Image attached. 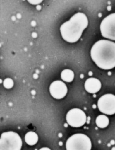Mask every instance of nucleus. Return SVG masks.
Wrapping results in <instances>:
<instances>
[{"label":"nucleus","instance_id":"2eb2a0df","mask_svg":"<svg viewBox=\"0 0 115 150\" xmlns=\"http://www.w3.org/2000/svg\"><path fill=\"white\" fill-rule=\"evenodd\" d=\"M39 150H51V149H49V148L47 147H43V148H41Z\"/></svg>","mask_w":115,"mask_h":150},{"label":"nucleus","instance_id":"39448f33","mask_svg":"<svg viewBox=\"0 0 115 150\" xmlns=\"http://www.w3.org/2000/svg\"><path fill=\"white\" fill-rule=\"evenodd\" d=\"M100 30L103 37L115 41V13L109 15L103 20Z\"/></svg>","mask_w":115,"mask_h":150},{"label":"nucleus","instance_id":"f03ea898","mask_svg":"<svg viewBox=\"0 0 115 150\" xmlns=\"http://www.w3.org/2000/svg\"><path fill=\"white\" fill-rule=\"evenodd\" d=\"M88 24L87 18L84 14L81 13L75 14L69 21L61 26L62 38L68 42H75L80 39Z\"/></svg>","mask_w":115,"mask_h":150},{"label":"nucleus","instance_id":"6ab92c4d","mask_svg":"<svg viewBox=\"0 0 115 150\" xmlns=\"http://www.w3.org/2000/svg\"><path fill=\"white\" fill-rule=\"evenodd\" d=\"M0 150H1V146H0Z\"/></svg>","mask_w":115,"mask_h":150},{"label":"nucleus","instance_id":"0eeeda50","mask_svg":"<svg viewBox=\"0 0 115 150\" xmlns=\"http://www.w3.org/2000/svg\"><path fill=\"white\" fill-rule=\"evenodd\" d=\"M68 123L73 127H80L86 123L87 117L86 114L81 110L78 108L72 109L66 115Z\"/></svg>","mask_w":115,"mask_h":150},{"label":"nucleus","instance_id":"dca6fc26","mask_svg":"<svg viewBox=\"0 0 115 150\" xmlns=\"http://www.w3.org/2000/svg\"><path fill=\"white\" fill-rule=\"evenodd\" d=\"M59 144L60 145H61L62 144V142H60L59 143Z\"/></svg>","mask_w":115,"mask_h":150},{"label":"nucleus","instance_id":"9d476101","mask_svg":"<svg viewBox=\"0 0 115 150\" xmlns=\"http://www.w3.org/2000/svg\"><path fill=\"white\" fill-rule=\"evenodd\" d=\"M25 140L29 145H34L38 140V137L37 133L33 132H29L25 135Z\"/></svg>","mask_w":115,"mask_h":150},{"label":"nucleus","instance_id":"6e6552de","mask_svg":"<svg viewBox=\"0 0 115 150\" xmlns=\"http://www.w3.org/2000/svg\"><path fill=\"white\" fill-rule=\"evenodd\" d=\"M50 92L51 95L55 99H62L67 93V88L64 82L56 81L50 85Z\"/></svg>","mask_w":115,"mask_h":150},{"label":"nucleus","instance_id":"20e7f679","mask_svg":"<svg viewBox=\"0 0 115 150\" xmlns=\"http://www.w3.org/2000/svg\"><path fill=\"white\" fill-rule=\"evenodd\" d=\"M66 150H90L91 142L89 138L82 133L70 137L66 143Z\"/></svg>","mask_w":115,"mask_h":150},{"label":"nucleus","instance_id":"9b49d317","mask_svg":"<svg viewBox=\"0 0 115 150\" xmlns=\"http://www.w3.org/2000/svg\"><path fill=\"white\" fill-rule=\"evenodd\" d=\"M96 123L99 128H105L109 125V118L104 115H100L97 117L96 119Z\"/></svg>","mask_w":115,"mask_h":150},{"label":"nucleus","instance_id":"423d86ee","mask_svg":"<svg viewBox=\"0 0 115 150\" xmlns=\"http://www.w3.org/2000/svg\"><path fill=\"white\" fill-rule=\"evenodd\" d=\"M97 106L99 110L103 114H115V96L111 94L104 95L98 100Z\"/></svg>","mask_w":115,"mask_h":150},{"label":"nucleus","instance_id":"a211bd4d","mask_svg":"<svg viewBox=\"0 0 115 150\" xmlns=\"http://www.w3.org/2000/svg\"><path fill=\"white\" fill-rule=\"evenodd\" d=\"M2 81H1V80H0V83H1V82Z\"/></svg>","mask_w":115,"mask_h":150},{"label":"nucleus","instance_id":"f257e3e1","mask_svg":"<svg viewBox=\"0 0 115 150\" xmlns=\"http://www.w3.org/2000/svg\"><path fill=\"white\" fill-rule=\"evenodd\" d=\"M90 55L98 67L104 70L112 69L115 67V43L100 40L91 48Z\"/></svg>","mask_w":115,"mask_h":150},{"label":"nucleus","instance_id":"ddd939ff","mask_svg":"<svg viewBox=\"0 0 115 150\" xmlns=\"http://www.w3.org/2000/svg\"><path fill=\"white\" fill-rule=\"evenodd\" d=\"M4 86L5 88L9 89L13 87L14 83L13 80L11 79L7 78L4 80L3 82Z\"/></svg>","mask_w":115,"mask_h":150},{"label":"nucleus","instance_id":"1a4fd4ad","mask_svg":"<svg viewBox=\"0 0 115 150\" xmlns=\"http://www.w3.org/2000/svg\"><path fill=\"white\" fill-rule=\"evenodd\" d=\"M100 81L95 78H90L86 80L84 85L85 89L90 93H95L101 88Z\"/></svg>","mask_w":115,"mask_h":150},{"label":"nucleus","instance_id":"f3484780","mask_svg":"<svg viewBox=\"0 0 115 150\" xmlns=\"http://www.w3.org/2000/svg\"><path fill=\"white\" fill-rule=\"evenodd\" d=\"M112 150H115V147H113V148H112Z\"/></svg>","mask_w":115,"mask_h":150},{"label":"nucleus","instance_id":"f8f14e48","mask_svg":"<svg viewBox=\"0 0 115 150\" xmlns=\"http://www.w3.org/2000/svg\"><path fill=\"white\" fill-rule=\"evenodd\" d=\"M74 74L73 72L70 70L66 69L62 71L61 73V79L66 82H71L73 79Z\"/></svg>","mask_w":115,"mask_h":150},{"label":"nucleus","instance_id":"4468645a","mask_svg":"<svg viewBox=\"0 0 115 150\" xmlns=\"http://www.w3.org/2000/svg\"><path fill=\"white\" fill-rule=\"evenodd\" d=\"M28 1L32 5H36L40 4L42 2V1Z\"/></svg>","mask_w":115,"mask_h":150},{"label":"nucleus","instance_id":"7ed1b4c3","mask_svg":"<svg viewBox=\"0 0 115 150\" xmlns=\"http://www.w3.org/2000/svg\"><path fill=\"white\" fill-rule=\"evenodd\" d=\"M1 150H20L22 140L18 134L10 131L4 132L0 138Z\"/></svg>","mask_w":115,"mask_h":150}]
</instances>
